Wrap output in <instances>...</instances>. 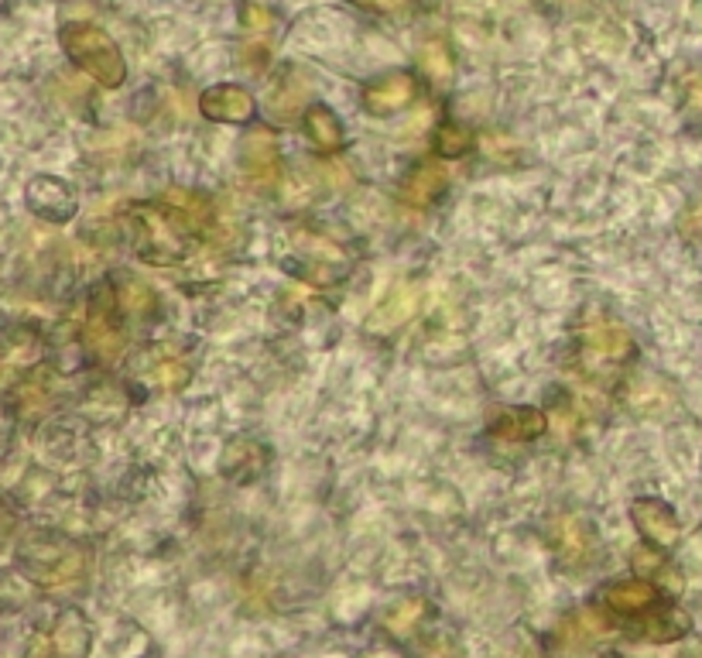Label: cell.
<instances>
[{
    "label": "cell",
    "instance_id": "8fae6325",
    "mask_svg": "<svg viewBox=\"0 0 702 658\" xmlns=\"http://www.w3.org/2000/svg\"><path fill=\"white\" fill-rule=\"evenodd\" d=\"M545 429H548V419L532 405L503 408L497 419L490 422V435L508 439V443H532V439L545 435Z\"/></svg>",
    "mask_w": 702,
    "mask_h": 658
},
{
    "label": "cell",
    "instance_id": "7402d4cb",
    "mask_svg": "<svg viewBox=\"0 0 702 658\" xmlns=\"http://www.w3.org/2000/svg\"><path fill=\"white\" fill-rule=\"evenodd\" d=\"M240 21H244V28L254 31V35H265L275 28V11L268 4H260V0H247L244 8H240Z\"/></svg>",
    "mask_w": 702,
    "mask_h": 658
},
{
    "label": "cell",
    "instance_id": "4dcf8cb0",
    "mask_svg": "<svg viewBox=\"0 0 702 658\" xmlns=\"http://www.w3.org/2000/svg\"><path fill=\"white\" fill-rule=\"evenodd\" d=\"M548 4H559V8H565V4H579V0H548Z\"/></svg>",
    "mask_w": 702,
    "mask_h": 658
},
{
    "label": "cell",
    "instance_id": "603a6c76",
    "mask_svg": "<svg viewBox=\"0 0 702 658\" xmlns=\"http://www.w3.org/2000/svg\"><path fill=\"white\" fill-rule=\"evenodd\" d=\"M422 613H425V604H422V600H405L398 610L387 613V628H391L394 634H408L414 624L422 621Z\"/></svg>",
    "mask_w": 702,
    "mask_h": 658
},
{
    "label": "cell",
    "instance_id": "4316f807",
    "mask_svg": "<svg viewBox=\"0 0 702 658\" xmlns=\"http://www.w3.org/2000/svg\"><path fill=\"white\" fill-rule=\"evenodd\" d=\"M634 569H638V577H651L658 566H662V556H658V548H638V553L630 556Z\"/></svg>",
    "mask_w": 702,
    "mask_h": 658
},
{
    "label": "cell",
    "instance_id": "d4e9b609",
    "mask_svg": "<svg viewBox=\"0 0 702 658\" xmlns=\"http://www.w3.org/2000/svg\"><path fill=\"white\" fill-rule=\"evenodd\" d=\"M189 378H192V370L186 364H171V360L162 364V367H155V375H151V381H155L158 388H168V391L189 384Z\"/></svg>",
    "mask_w": 702,
    "mask_h": 658
},
{
    "label": "cell",
    "instance_id": "f546056e",
    "mask_svg": "<svg viewBox=\"0 0 702 658\" xmlns=\"http://www.w3.org/2000/svg\"><path fill=\"white\" fill-rule=\"evenodd\" d=\"M689 103H692L695 110H702V79L689 83Z\"/></svg>",
    "mask_w": 702,
    "mask_h": 658
},
{
    "label": "cell",
    "instance_id": "f1b7e54d",
    "mask_svg": "<svg viewBox=\"0 0 702 658\" xmlns=\"http://www.w3.org/2000/svg\"><path fill=\"white\" fill-rule=\"evenodd\" d=\"M360 4L378 8V11H398V8H401V0H360Z\"/></svg>",
    "mask_w": 702,
    "mask_h": 658
},
{
    "label": "cell",
    "instance_id": "5bb4252c",
    "mask_svg": "<svg viewBox=\"0 0 702 658\" xmlns=\"http://www.w3.org/2000/svg\"><path fill=\"white\" fill-rule=\"evenodd\" d=\"M603 600L610 610H617V613H644V610L662 604L658 600V590L641 577L638 580H617L613 586H607Z\"/></svg>",
    "mask_w": 702,
    "mask_h": 658
},
{
    "label": "cell",
    "instance_id": "2e32d148",
    "mask_svg": "<svg viewBox=\"0 0 702 658\" xmlns=\"http://www.w3.org/2000/svg\"><path fill=\"white\" fill-rule=\"evenodd\" d=\"M52 645L62 658H86L90 651V624L79 610H62L55 631H52Z\"/></svg>",
    "mask_w": 702,
    "mask_h": 658
},
{
    "label": "cell",
    "instance_id": "3957f363",
    "mask_svg": "<svg viewBox=\"0 0 702 658\" xmlns=\"http://www.w3.org/2000/svg\"><path fill=\"white\" fill-rule=\"evenodd\" d=\"M21 566H25L28 580L41 586H62L82 573V548L52 532L31 535L21 548Z\"/></svg>",
    "mask_w": 702,
    "mask_h": 658
},
{
    "label": "cell",
    "instance_id": "83f0119b",
    "mask_svg": "<svg viewBox=\"0 0 702 658\" xmlns=\"http://www.w3.org/2000/svg\"><path fill=\"white\" fill-rule=\"evenodd\" d=\"M422 658H459V655H456V648H452L449 638H435V642H429V648L422 651Z\"/></svg>",
    "mask_w": 702,
    "mask_h": 658
},
{
    "label": "cell",
    "instance_id": "277c9868",
    "mask_svg": "<svg viewBox=\"0 0 702 658\" xmlns=\"http://www.w3.org/2000/svg\"><path fill=\"white\" fill-rule=\"evenodd\" d=\"M82 340L103 360L120 357L127 337H124V326L117 319V295H114V289H110V284H100V289L93 292V299H90V313H86Z\"/></svg>",
    "mask_w": 702,
    "mask_h": 658
},
{
    "label": "cell",
    "instance_id": "484cf974",
    "mask_svg": "<svg viewBox=\"0 0 702 658\" xmlns=\"http://www.w3.org/2000/svg\"><path fill=\"white\" fill-rule=\"evenodd\" d=\"M130 313H151L155 309V295H151V289H144V284H135V281H127V292L120 299Z\"/></svg>",
    "mask_w": 702,
    "mask_h": 658
},
{
    "label": "cell",
    "instance_id": "9c48e42d",
    "mask_svg": "<svg viewBox=\"0 0 702 658\" xmlns=\"http://www.w3.org/2000/svg\"><path fill=\"white\" fill-rule=\"evenodd\" d=\"M200 110L209 121L219 124H247L254 117V97L244 90V86H209V90L200 97Z\"/></svg>",
    "mask_w": 702,
    "mask_h": 658
},
{
    "label": "cell",
    "instance_id": "ac0fdd59",
    "mask_svg": "<svg viewBox=\"0 0 702 658\" xmlns=\"http://www.w3.org/2000/svg\"><path fill=\"white\" fill-rule=\"evenodd\" d=\"M305 135L312 138V144L319 148V151H340L343 144H346V135H343V121L333 114L329 106H322V103H312L309 110H305Z\"/></svg>",
    "mask_w": 702,
    "mask_h": 658
},
{
    "label": "cell",
    "instance_id": "30bf717a",
    "mask_svg": "<svg viewBox=\"0 0 702 658\" xmlns=\"http://www.w3.org/2000/svg\"><path fill=\"white\" fill-rule=\"evenodd\" d=\"M583 350L593 360H607V364H624L630 354H634V340L627 329L621 326H610V322H600V326H586L583 329Z\"/></svg>",
    "mask_w": 702,
    "mask_h": 658
},
{
    "label": "cell",
    "instance_id": "6da1fadb",
    "mask_svg": "<svg viewBox=\"0 0 702 658\" xmlns=\"http://www.w3.org/2000/svg\"><path fill=\"white\" fill-rule=\"evenodd\" d=\"M130 224H135V244L148 265H182L192 251V240L203 230L195 227L182 210L171 203H138L130 206Z\"/></svg>",
    "mask_w": 702,
    "mask_h": 658
},
{
    "label": "cell",
    "instance_id": "cb8c5ba5",
    "mask_svg": "<svg viewBox=\"0 0 702 658\" xmlns=\"http://www.w3.org/2000/svg\"><path fill=\"white\" fill-rule=\"evenodd\" d=\"M302 93H305V86L302 83H284L278 93H271V114H278V117H289L292 110L298 106V100H302Z\"/></svg>",
    "mask_w": 702,
    "mask_h": 658
},
{
    "label": "cell",
    "instance_id": "4fadbf2b",
    "mask_svg": "<svg viewBox=\"0 0 702 658\" xmlns=\"http://www.w3.org/2000/svg\"><path fill=\"white\" fill-rule=\"evenodd\" d=\"M414 309H419V289H411V284H401V289H394L374 313L367 316V329L370 333H391V329L405 326Z\"/></svg>",
    "mask_w": 702,
    "mask_h": 658
},
{
    "label": "cell",
    "instance_id": "d6986e66",
    "mask_svg": "<svg viewBox=\"0 0 702 658\" xmlns=\"http://www.w3.org/2000/svg\"><path fill=\"white\" fill-rule=\"evenodd\" d=\"M686 631H689V613H682L675 604H662V607H658V610L651 613V618L644 621V638H648V642H658V645L682 638Z\"/></svg>",
    "mask_w": 702,
    "mask_h": 658
},
{
    "label": "cell",
    "instance_id": "7a4b0ae2",
    "mask_svg": "<svg viewBox=\"0 0 702 658\" xmlns=\"http://www.w3.org/2000/svg\"><path fill=\"white\" fill-rule=\"evenodd\" d=\"M59 41H62V52L73 59V65H79V69L86 76H93L100 86H106V90L124 86L127 62L117 49V41L103 28L86 25V21H73V25H65L59 31Z\"/></svg>",
    "mask_w": 702,
    "mask_h": 658
},
{
    "label": "cell",
    "instance_id": "ffe728a7",
    "mask_svg": "<svg viewBox=\"0 0 702 658\" xmlns=\"http://www.w3.org/2000/svg\"><path fill=\"white\" fill-rule=\"evenodd\" d=\"M470 144H473V138L463 124H456V121L438 124V130H435V155L438 159H463Z\"/></svg>",
    "mask_w": 702,
    "mask_h": 658
},
{
    "label": "cell",
    "instance_id": "52a82bcc",
    "mask_svg": "<svg viewBox=\"0 0 702 658\" xmlns=\"http://www.w3.org/2000/svg\"><path fill=\"white\" fill-rule=\"evenodd\" d=\"M630 518L638 524L644 542L658 548H672L678 542V518L665 501L658 497H634L630 501Z\"/></svg>",
    "mask_w": 702,
    "mask_h": 658
},
{
    "label": "cell",
    "instance_id": "ba28073f",
    "mask_svg": "<svg viewBox=\"0 0 702 658\" xmlns=\"http://www.w3.org/2000/svg\"><path fill=\"white\" fill-rule=\"evenodd\" d=\"M360 100H363L367 114H374V117L398 114V110H405L414 100V79H411V73L381 76V79L363 86V97Z\"/></svg>",
    "mask_w": 702,
    "mask_h": 658
},
{
    "label": "cell",
    "instance_id": "44dd1931",
    "mask_svg": "<svg viewBox=\"0 0 702 658\" xmlns=\"http://www.w3.org/2000/svg\"><path fill=\"white\" fill-rule=\"evenodd\" d=\"M422 69H425V76L432 79V83H438V86H446L449 79H452V55H449V49L443 46V41H429V46L422 49Z\"/></svg>",
    "mask_w": 702,
    "mask_h": 658
},
{
    "label": "cell",
    "instance_id": "5b68a950",
    "mask_svg": "<svg viewBox=\"0 0 702 658\" xmlns=\"http://www.w3.org/2000/svg\"><path fill=\"white\" fill-rule=\"evenodd\" d=\"M25 203L46 224H69L79 210L73 186L65 179H55V175H35L25 189Z\"/></svg>",
    "mask_w": 702,
    "mask_h": 658
},
{
    "label": "cell",
    "instance_id": "9a60e30c",
    "mask_svg": "<svg viewBox=\"0 0 702 658\" xmlns=\"http://www.w3.org/2000/svg\"><path fill=\"white\" fill-rule=\"evenodd\" d=\"M443 189H446V168L435 165V162H425V165H419L405 179L401 200L408 206H419L422 210V206H432L438 195H443Z\"/></svg>",
    "mask_w": 702,
    "mask_h": 658
},
{
    "label": "cell",
    "instance_id": "8992f818",
    "mask_svg": "<svg viewBox=\"0 0 702 658\" xmlns=\"http://www.w3.org/2000/svg\"><path fill=\"white\" fill-rule=\"evenodd\" d=\"M244 175L257 192H275L281 182V159H278V144L268 130H257L244 141Z\"/></svg>",
    "mask_w": 702,
    "mask_h": 658
},
{
    "label": "cell",
    "instance_id": "e0dca14e",
    "mask_svg": "<svg viewBox=\"0 0 702 658\" xmlns=\"http://www.w3.org/2000/svg\"><path fill=\"white\" fill-rule=\"evenodd\" d=\"M268 464V450L254 443V439H233V443L224 450V470L233 480H254L260 473V467Z\"/></svg>",
    "mask_w": 702,
    "mask_h": 658
},
{
    "label": "cell",
    "instance_id": "7c38bea8",
    "mask_svg": "<svg viewBox=\"0 0 702 658\" xmlns=\"http://www.w3.org/2000/svg\"><path fill=\"white\" fill-rule=\"evenodd\" d=\"M552 545H556L559 562L583 566L586 556H589V545H593V539H589V524L583 518H576V515L556 518V524H552Z\"/></svg>",
    "mask_w": 702,
    "mask_h": 658
}]
</instances>
